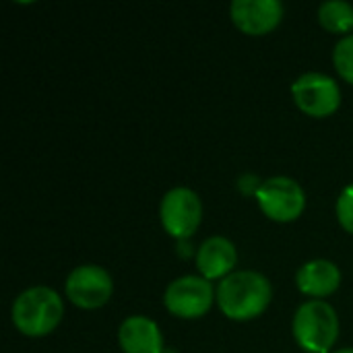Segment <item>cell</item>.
Here are the masks:
<instances>
[{"instance_id":"obj_15","label":"cell","mask_w":353,"mask_h":353,"mask_svg":"<svg viewBox=\"0 0 353 353\" xmlns=\"http://www.w3.org/2000/svg\"><path fill=\"white\" fill-rule=\"evenodd\" d=\"M337 217L341 228L353 234V184L347 186L337 199Z\"/></svg>"},{"instance_id":"obj_13","label":"cell","mask_w":353,"mask_h":353,"mask_svg":"<svg viewBox=\"0 0 353 353\" xmlns=\"http://www.w3.org/2000/svg\"><path fill=\"white\" fill-rule=\"evenodd\" d=\"M319 21L331 33H350L353 29V6L350 2L329 0L321 4Z\"/></svg>"},{"instance_id":"obj_17","label":"cell","mask_w":353,"mask_h":353,"mask_svg":"<svg viewBox=\"0 0 353 353\" xmlns=\"http://www.w3.org/2000/svg\"><path fill=\"white\" fill-rule=\"evenodd\" d=\"M335 353H353V347H347V350H339V352Z\"/></svg>"},{"instance_id":"obj_4","label":"cell","mask_w":353,"mask_h":353,"mask_svg":"<svg viewBox=\"0 0 353 353\" xmlns=\"http://www.w3.org/2000/svg\"><path fill=\"white\" fill-rule=\"evenodd\" d=\"M259 207L263 213L279 223L294 221L302 215L306 207V196L304 190L300 188L298 182L285 176H275L263 182L259 194H256Z\"/></svg>"},{"instance_id":"obj_10","label":"cell","mask_w":353,"mask_h":353,"mask_svg":"<svg viewBox=\"0 0 353 353\" xmlns=\"http://www.w3.org/2000/svg\"><path fill=\"white\" fill-rule=\"evenodd\" d=\"M236 248L228 238L213 236L205 240L196 252V267L201 271V277L213 281V279H225L232 275V269L236 267Z\"/></svg>"},{"instance_id":"obj_11","label":"cell","mask_w":353,"mask_h":353,"mask_svg":"<svg viewBox=\"0 0 353 353\" xmlns=\"http://www.w3.org/2000/svg\"><path fill=\"white\" fill-rule=\"evenodd\" d=\"M118 341L124 353H163L159 327L145 316H130L118 331Z\"/></svg>"},{"instance_id":"obj_12","label":"cell","mask_w":353,"mask_h":353,"mask_svg":"<svg viewBox=\"0 0 353 353\" xmlns=\"http://www.w3.org/2000/svg\"><path fill=\"white\" fill-rule=\"evenodd\" d=\"M296 283L302 294L312 296V298H325V296H331L339 288L341 271L331 261H323V259L310 261L298 271Z\"/></svg>"},{"instance_id":"obj_1","label":"cell","mask_w":353,"mask_h":353,"mask_svg":"<svg viewBox=\"0 0 353 353\" xmlns=\"http://www.w3.org/2000/svg\"><path fill=\"white\" fill-rule=\"evenodd\" d=\"M273 298L271 283L254 271H238L221 279L217 288V304L232 321H250L263 314Z\"/></svg>"},{"instance_id":"obj_8","label":"cell","mask_w":353,"mask_h":353,"mask_svg":"<svg viewBox=\"0 0 353 353\" xmlns=\"http://www.w3.org/2000/svg\"><path fill=\"white\" fill-rule=\"evenodd\" d=\"M64 290H66V298L74 306L85 310H95L112 298L114 283L105 269L97 265H81L68 275Z\"/></svg>"},{"instance_id":"obj_6","label":"cell","mask_w":353,"mask_h":353,"mask_svg":"<svg viewBox=\"0 0 353 353\" xmlns=\"http://www.w3.org/2000/svg\"><path fill=\"white\" fill-rule=\"evenodd\" d=\"M292 95L296 105L312 116V118H325L337 112L341 103V91L339 85L323 74V72H306L292 85Z\"/></svg>"},{"instance_id":"obj_2","label":"cell","mask_w":353,"mask_h":353,"mask_svg":"<svg viewBox=\"0 0 353 353\" xmlns=\"http://www.w3.org/2000/svg\"><path fill=\"white\" fill-rule=\"evenodd\" d=\"M64 314L62 298L50 288H31L12 304V323L27 337H43L52 333Z\"/></svg>"},{"instance_id":"obj_3","label":"cell","mask_w":353,"mask_h":353,"mask_svg":"<svg viewBox=\"0 0 353 353\" xmlns=\"http://www.w3.org/2000/svg\"><path fill=\"white\" fill-rule=\"evenodd\" d=\"M294 337L310 353H329L339 337V319L331 304L323 300L306 302L294 316Z\"/></svg>"},{"instance_id":"obj_7","label":"cell","mask_w":353,"mask_h":353,"mask_svg":"<svg viewBox=\"0 0 353 353\" xmlns=\"http://www.w3.org/2000/svg\"><path fill=\"white\" fill-rule=\"evenodd\" d=\"M161 223L165 232L178 240L190 238L203 219V205L196 192L190 188H174L170 190L159 207Z\"/></svg>"},{"instance_id":"obj_9","label":"cell","mask_w":353,"mask_h":353,"mask_svg":"<svg viewBox=\"0 0 353 353\" xmlns=\"http://www.w3.org/2000/svg\"><path fill=\"white\" fill-rule=\"evenodd\" d=\"M232 21L248 35L271 33L283 17V6L277 0H236L232 2Z\"/></svg>"},{"instance_id":"obj_5","label":"cell","mask_w":353,"mask_h":353,"mask_svg":"<svg viewBox=\"0 0 353 353\" xmlns=\"http://www.w3.org/2000/svg\"><path fill=\"white\" fill-rule=\"evenodd\" d=\"M213 285L205 277L186 275L172 281L165 290L163 304L178 319H199L213 306Z\"/></svg>"},{"instance_id":"obj_14","label":"cell","mask_w":353,"mask_h":353,"mask_svg":"<svg viewBox=\"0 0 353 353\" xmlns=\"http://www.w3.org/2000/svg\"><path fill=\"white\" fill-rule=\"evenodd\" d=\"M333 62H335V68L337 72L353 85V33L352 35H345L337 46H335V52H333Z\"/></svg>"},{"instance_id":"obj_16","label":"cell","mask_w":353,"mask_h":353,"mask_svg":"<svg viewBox=\"0 0 353 353\" xmlns=\"http://www.w3.org/2000/svg\"><path fill=\"white\" fill-rule=\"evenodd\" d=\"M238 186H240V190H242L244 194H259L263 182H259L256 176H242L240 182H238Z\"/></svg>"}]
</instances>
